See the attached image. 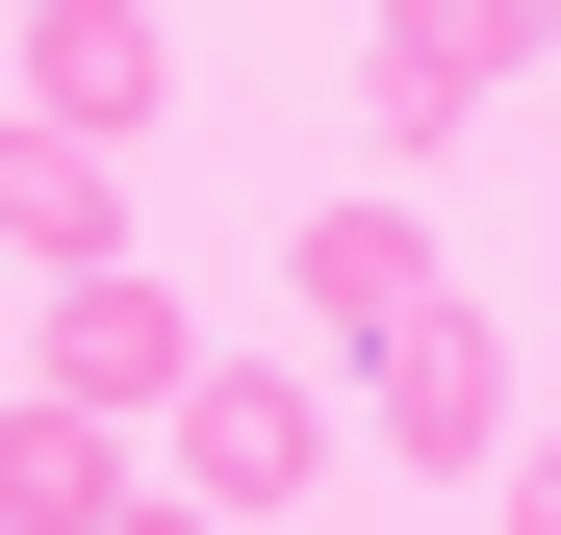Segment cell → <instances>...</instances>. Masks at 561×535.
I'll return each mask as SVG.
<instances>
[{"mask_svg":"<svg viewBox=\"0 0 561 535\" xmlns=\"http://www.w3.org/2000/svg\"><path fill=\"white\" fill-rule=\"evenodd\" d=\"M153 433H179V485H205V510L255 535V510H307V485H332V433H357V408H332L280 332H205V383H179Z\"/></svg>","mask_w":561,"mask_h":535,"instance_id":"1","label":"cell"},{"mask_svg":"<svg viewBox=\"0 0 561 535\" xmlns=\"http://www.w3.org/2000/svg\"><path fill=\"white\" fill-rule=\"evenodd\" d=\"M357 433L434 460V485H485V460H511V332H485V306H409L383 357H357Z\"/></svg>","mask_w":561,"mask_h":535,"instance_id":"2","label":"cell"},{"mask_svg":"<svg viewBox=\"0 0 561 535\" xmlns=\"http://www.w3.org/2000/svg\"><path fill=\"white\" fill-rule=\"evenodd\" d=\"M485 77H536V0H383V26H357V128H383V153H459Z\"/></svg>","mask_w":561,"mask_h":535,"instance_id":"3","label":"cell"},{"mask_svg":"<svg viewBox=\"0 0 561 535\" xmlns=\"http://www.w3.org/2000/svg\"><path fill=\"white\" fill-rule=\"evenodd\" d=\"M0 103H51V128H103V153H153V103H179V51H153V0H0Z\"/></svg>","mask_w":561,"mask_h":535,"instance_id":"4","label":"cell"},{"mask_svg":"<svg viewBox=\"0 0 561 535\" xmlns=\"http://www.w3.org/2000/svg\"><path fill=\"white\" fill-rule=\"evenodd\" d=\"M51 408H179L205 383V306L153 281V255H103V281H51V357H26Z\"/></svg>","mask_w":561,"mask_h":535,"instance_id":"5","label":"cell"},{"mask_svg":"<svg viewBox=\"0 0 561 535\" xmlns=\"http://www.w3.org/2000/svg\"><path fill=\"white\" fill-rule=\"evenodd\" d=\"M280 306H307L332 357H383L409 306H459L434 281V205H307V230H280Z\"/></svg>","mask_w":561,"mask_h":535,"instance_id":"6","label":"cell"},{"mask_svg":"<svg viewBox=\"0 0 561 535\" xmlns=\"http://www.w3.org/2000/svg\"><path fill=\"white\" fill-rule=\"evenodd\" d=\"M0 255L103 281V255H128V153H103V128H51V103H0Z\"/></svg>","mask_w":561,"mask_h":535,"instance_id":"7","label":"cell"},{"mask_svg":"<svg viewBox=\"0 0 561 535\" xmlns=\"http://www.w3.org/2000/svg\"><path fill=\"white\" fill-rule=\"evenodd\" d=\"M103 510H128V408L0 383V535H103Z\"/></svg>","mask_w":561,"mask_h":535,"instance_id":"8","label":"cell"},{"mask_svg":"<svg viewBox=\"0 0 561 535\" xmlns=\"http://www.w3.org/2000/svg\"><path fill=\"white\" fill-rule=\"evenodd\" d=\"M511 535H561V433H511Z\"/></svg>","mask_w":561,"mask_h":535,"instance_id":"9","label":"cell"},{"mask_svg":"<svg viewBox=\"0 0 561 535\" xmlns=\"http://www.w3.org/2000/svg\"><path fill=\"white\" fill-rule=\"evenodd\" d=\"M536 77H561V0H536Z\"/></svg>","mask_w":561,"mask_h":535,"instance_id":"10","label":"cell"}]
</instances>
